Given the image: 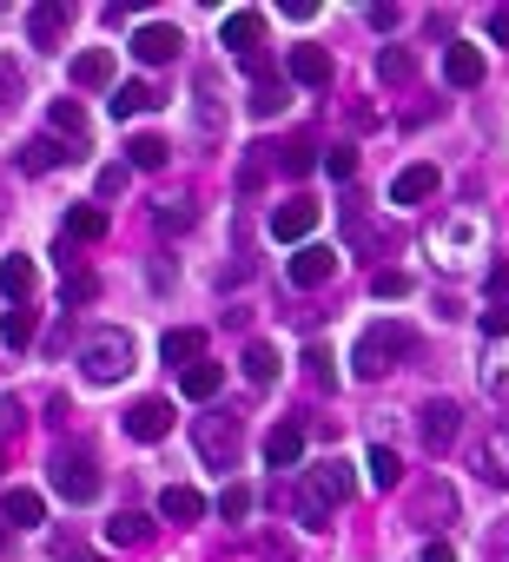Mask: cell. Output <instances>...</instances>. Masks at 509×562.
Masks as SVG:
<instances>
[{"instance_id": "obj_1", "label": "cell", "mask_w": 509, "mask_h": 562, "mask_svg": "<svg viewBox=\"0 0 509 562\" xmlns=\"http://www.w3.org/2000/svg\"><path fill=\"white\" fill-rule=\"evenodd\" d=\"M351 490H358V476H351L345 457L311 463V470H305V490H298V523H305V529H331V510L351 503Z\"/></svg>"}, {"instance_id": "obj_2", "label": "cell", "mask_w": 509, "mask_h": 562, "mask_svg": "<svg viewBox=\"0 0 509 562\" xmlns=\"http://www.w3.org/2000/svg\"><path fill=\"white\" fill-rule=\"evenodd\" d=\"M79 371H87V384H120L133 371V338L126 332H94L79 345Z\"/></svg>"}, {"instance_id": "obj_3", "label": "cell", "mask_w": 509, "mask_h": 562, "mask_svg": "<svg viewBox=\"0 0 509 562\" xmlns=\"http://www.w3.org/2000/svg\"><path fill=\"white\" fill-rule=\"evenodd\" d=\"M404 351H410V332H404V325H371V332L358 338V351H351V371H358L364 384H377Z\"/></svg>"}, {"instance_id": "obj_4", "label": "cell", "mask_w": 509, "mask_h": 562, "mask_svg": "<svg viewBox=\"0 0 509 562\" xmlns=\"http://www.w3.org/2000/svg\"><path fill=\"white\" fill-rule=\"evenodd\" d=\"M219 40L245 60V73L251 79H265L272 66H265V14L259 8H238V14H225V27H219Z\"/></svg>"}, {"instance_id": "obj_5", "label": "cell", "mask_w": 509, "mask_h": 562, "mask_svg": "<svg viewBox=\"0 0 509 562\" xmlns=\"http://www.w3.org/2000/svg\"><path fill=\"white\" fill-rule=\"evenodd\" d=\"M47 476H53V490H60L66 503H94V497H100V463H94L87 450H60V457L47 463Z\"/></svg>"}, {"instance_id": "obj_6", "label": "cell", "mask_w": 509, "mask_h": 562, "mask_svg": "<svg viewBox=\"0 0 509 562\" xmlns=\"http://www.w3.org/2000/svg\"><path fill=\"white\" fill-rule=\"evenodd\" d=\"M417 430H423V450H431V457H444V450L463 437V411L450 404V397H431V404L417 411Z\"/></svg>"}, {"instance_id": "obj_7", "label": "cell", "mask_w": 509, "mask_h": 562, "mask_svg": "<svg viewBox=\"0 0 509 562\" xmlns=\"http://www.w3.org/2000/svg\"><path fill=\"white\" fill-rule=\"evenodd\" d=\"M193 444L212 470H232L238 463V417H199L193 424Z\"/></svg>"}, {"instance_id": "obj_8", "label": "cell", "mask_w": 509, "mask_h": 562, "mask_svg": "<svg viewBox=\"0 0 509 562\" xmlns=\"http://www.w3.org/2000/svg\"><path fill=\"white\" fill-rule=\"evenodd\" d=\"M331 272H337V252H331V246H298V252H291V265H285V278H291L298 291L331 285Z\"/></svg>"}, {"instance_id": "obj_9", "label": "cell", "mask_w": 509, "mask_h": 562, "mask_svg": "<svg viewBox=\"0 0 509 562\" xmlns=\"http://www.w3.org/2000/svg\"><path fill=\"white\" fill-rule=\"evenodd\" d=\"M165 430H173V404H165V397H139V404L126 411V437H139V444H159Z\"/></svg>"}, {"instance_id": "obj_10", "label": "cell", "mask_w": 509, "mask_h": 562, "mask_svg": "<svg viewBox=\"0 0 509 562\" xmlns=\"http://www.w3.org/2000/svg\"><path fill=\"white\" fill-rule=\"evenodd\" d=\"M179 27H165V21H152V27H139L133 34V60H146V66H165V60H179Z\"/></svg>"}, {"instance_id": "obj_11", "label": "cell", "mask_w": 509, "mask_h": 562, "mask_svg": "<svg viewBox=\"0 0 509 562\" xmlns=\"http://www.w3.org/2000/svg\"><path fill=\"white\" fill-rule=\"evenodd\" d=\"M444 79H450V87H483V47H470V40H450L444 47Z\"/></svg>"}, {"instance_id": "obj_12", "label": "cell", "mask_w": 509, "mask_h": 562, "mask_svg": "<svg viewBox=\"0 0 509 562\" xmlns=\"http://www.w3.org/2000/svg\"><path fill=\"white\" fill-rule=\"evenodd\" d=\"M311 225H318V205H311V199H285V205L272 212V238H285V246H305Z\"/></svg>"}, {"instance_id": "obj_13", "label": "cell", "mask_w": 509, "mask_h": 562, "mask_svg": "<svg viewBox=\"0 0 509 562\" xmlns=\"http://www.w3.org/2000/svg\"><path fill=\"white\" fill-rule=\"evenodd\" d=\"M66 21H73V8H60V0H40V8L27 14V40H34V47H60V40H66Z\"/></svg>"}, {"instance_id": "obj_14", "label": "cell", "mask_w": 509, "mask_h": 562, "mask_svg": "<svg viewBox=\"0 0 509 562\" xmlns=\"http://www.w3.org/2000/svg\"><path fill=\"white\" fill-rule=\"evenodd\" d=\"M476 470L489 476V484H502V490H509V417L476 444Z\"/></svg>"}, {"instance_id": "obj_15", "label": "cell", "mask_w": 509, "mask_h": 562, "mask_svg": "<svg viewBox=\"0 0 509 562\" xmlns=\"http://www.w3.org/2000/svg\"><path fill=\"white\" fill-rule=\"evenodd\" d=\"M431 192H437V166H423V159H417V166H404V173L390 179V205H423Z\"/></svg>"}, {"instance_id": "obj_16", "label": "cell", "mask_w": 509, "mask_h": 562, "mask_svg": "<svg viewBox=\"0 0 509 562\" xmlns=\"http://www.w3.org/2000/svg\"><path fill=\"white\" fill-rule=\"evenodd\" d=\"M159 516H165V523H199V516H206V497H199L193 484H165V490H159Z\"/></svg>"}, {"instance_id": "obj_17", "label": "cell", "mask_w": 509, "mask_h": 562, "mask_svg": "<svg viewBox=\"0 0 509 562\" xmlns=\"http://www.w3.org/2000/svg\"><path fill=\"white\" fill-rule=\"evenodd\" d=\"M159 358L179 364V371H193V364L206 358V332H193V325H186V332H165V338H159Z\"/></svg>"}, {"instance_id": "obj_18", "label": "cell", "mask_w": 509, "mask_h": 562, "mask_svg": "<svg viewBox=\"0 0 509 562\" xmlns=\"http://www.w3.org/2000/svg\"><path fill=\"white\" fill-rule=\"evenodd\" d=\"M152 107H159V93L146 87V79H126V87H113V100H107L113 120H139V113H152Z\"/></svg>"}, {"instance_id": "obj_19", "label": "cell", "mask_w": 509, "mask_h": 562, "mask_svg": "<svg viewBox=\"0 0 509 562\" xmlns=\"http://www.w3.org/2000/svg\"><path fill=\"white\" fill-rule=\"evenodd\" d=\"M73 87H87V93L113 87V53H107V47H94V53H79V60H73Z\"/></svg>"}, {"instance_id": "obj_20", "label": "cell", "mask_w": 509, "mask_h": 562, "mask_svg": "<svg viewBox=\"0 0 509 562\" xmlns=\"http://www.w3.org/2000/svg\"><path fill=\"white\" fill-rule=\"evenodd\" d=\"M291 79L298 87H331V53L324 47H291Z\"/></svg>"}, {"instance_id": "obj_21", "label": "cell", "mask_w": 509, "mask_h": 562, "mask_svg": "<svg viewBox=\"0 0 509 562\" xmlns=\"http://www.w3.org/2000/svg\"><path fill=\"white\" fill-rule=\"evenodd\" d=\"M179 384H186V397H193V404H212V397H219V384H225V364L199 358L193 371H179Z\"/></svg>"}, {"instance_id": "obj_22", "label": "cell", "mask_w": 509, "mask_h": 562, "mask_svg": "<svg viewBox=\"0 0 509 562\" xmlns=\"http://www.w3.org/2000/svg\"><path fill=\"white\" fill-rule=\"evenodd\" d=\"M298 457H305V430H298V424H278V430L265 437V463H272V470H291Z\"/></svg>"}, {"instance_id": "obj_23", "label": "cell", "mask_w": 509, "mask_h": 562, "mask_svg": "<svg viewBox=\"0 0 509 562\" xmlns=\"http://www.w3.org/2000/svg\"><path fill=\"white\" fill-rule=\"evenodd\" d=\"M146 536H152V516H146V510H120V516L107 523V542H113V549H139Z\"/></svg>"}, {"instance_id": "obj_24", "label": "cell", "mask_w": 509, "mask_h": 562, "mask_svg": "<svg viewBox=\"0 0 509 562\" xmlns=\"http://www.w3.org/2000/svg\"><path fill=\"white\" fill-rule=\"evenodd\" d=\"M285 100H291L285 79L265 73V79H251V100H245V107H251V120H272V113H285Z\"/></svg>"}, {"instance_id": "obj_25", "label": "cell", "mask_w": 509, "mask_h": 562, "mask_svg": "<svg viewBox=\"0 0 509 562\" xmlns=\"http://www.w3.org/2000/svg\"><path fill=\"white\" fill-rule=\"evenodd\" d=\"M34 278H40V272H34V259H21V252H14V259H0V291H8L14 304H27Z\"/></svg>"}, {"instance_id": "obj_26", "label": "cell", "mask_w": 509, "mask_h": 562, "mask_svg": "<svg viewBox=\"0 0 509 562\" xmlns=\"http://www.w3.org/2000/svg\"><path fill=\"white\" fill-rule=\"evenodd\" d=\"M0 516H8L14 529H34V523L47 516V503H40L34 490H8V497H0Z\"/></svg>"}, {"instance_id": "obj_27", "label": "cell", "mask_w": 509, "mask_h": 562, "mask_svg": "<svg viewBox=\"0 0 509 562\" xmlns=\"http://www.w3.org/2000/svg\"><path fill=\"white\" fill-rule=\"evenodd\" d=\"M60 232H66V238H79V246H94V238H107V212H100V205H73Z\"/></svg>"}, {"instance_id": "obj_28", "label": "cell", "mask_w": 509, "mask_h": 562, "mask_svg": "<svg viewBox=\"0 0 509 562\" xmlns=\"http://www.w3.org/2000/svg\"><path fill=\"white\" fill-rule=\"evenodd\" d=\"M66 159H73V152H66L60 139H27V146H21V166H27V173H53V166H66Z\"/></svg>"}, {"instance_id": "obj_29", "label": "cell", "mask_w": 509, "mask_h": 562, "mask_svg": "<svg viewBox=\"0 0 509 562\" xmlns=\"http://www.w3.org/2000/svg\"><path fill=\"white\" fill-rule=\"evenodd\" d=\"M47 120H53V133H60V139L87 146V113H79V100H53V107H47Z\"/></svg>"}, {"instance_id": "obj_30", "label": "cell", "mask_w": 509, "mask_h": 562, "mask_svg": "<svg viewBox=\"0 0 509 562\" xmlns=\"http://www.w3.org/2000/svg\"><path fill=\"white\" fill-rule=\"evenodd\" d=\"M165 152H173V146H165L159 133H139V139L126 146V166H139V173H159V166H165Z\"/></svg>"}, {"instance_id": "obj_31", "label": "cell", "mask_w": 509, "mask_h": 562, "mask_svg": "<svg viewBox=\"0 0 509 562\" xmlns=\"http://www.w3.org/2000/svg\"><path fill=\"white\" fill-rule=\"evenodd\" d=\"M437 516H457V490L450 484H431V490H423V503H417V523L423 529H437Z\"/></svg>"}, {"instance_id": "obj_32", "label": "cell", "mask_w": 509, "mask_h": 562, "mask_svg": "<svg viewBox=\"0 0 509 562\" xmlns=\"http://www.w3.org/2000/svg\"><path fill=\"white\" fill-rule=\"evenodd\" d=\"M364 470H371V484H377V490H397V484H404V463H397L390 444H377V450L364 457Z\"/></svg>"}, {"instance_id": "obj_33", "label": "cell", "mask_w": 509, "mask_h": 562, "mask_svg": "<svg viewBox=\"0 0 509 562\" xmlns=\"http://www.w3.org/2000/svg\"><path fill=\"white\" fill-rule=\"evenodd\" d=\"M34 332H40V317H34L27 304H14L8 317H0V338H8L14 351H21V345H34Z\"/></svg>"}, {"instance_id": "obj_34", "label": "cell", "mask_w": 509, "mask_h": 562, "mask_svg": "<svg viewBox=\"0 0 509 562\" xmlns=\"http://www.w3.org/2000/svg\"><path fill=\"white\" fill-rule=\"evenodd\" d=\"M417 73V60H410V47H384L377 53V79H384V87H404V79Z\"/></svg>"}, {"instance_id": "obj_35", "label": "cell", "mask_w": 509, "mask_h": 562, "mask_svg": "<svg viewBox=\"0 0 509 562\" xmlns=\"http://www.w3.org/2000/svg\"><path fill=\"white\" fill-rule=\"evenodd\" d=\"M278 166H285L291 179H305V173L318 166V146H311V139H291V146H278Z\"/></svg>"}, {"instance_id": "obj_36", "label": "cell", "mask_w": 509, "mask_h": 562, "mask_svg": "<svg viewBox=\"0 0 509 562\" xmlns=\"http://www.w3.org/2000/svg\"><path fill=\"white\" fill-rule=\"evenodd\" d=\"M245 377L251 384H272L278 377V351L272 345H245Z\"/></svg>"}, {"instance_id": "obj_37", "label": "cell", "mask_w": 509, "mask_h": 562, "mask_svg": "<svg viewBox=\"0 0 509 562\" xmlns=\"http://www.w3.org/2000/svg\"><path fill=\"white\" fill-rule=\"evenodd\" d=\"M219 516H225V523H245V516H251V490H245V484H225Z\"/></svg>"}, {"instance_id": "obj_38", "label": "cell", "mask_w": 509, "mask_h": 562, "mask_svg": "<svg viewBox=\"0 0 509 562\" xmlns=\"http://www.w3.org/2000/svg\"><path fill=\"white\" fill-rule=\"evenodd\" d=\"M193 218H199V212H193V199H165V205H159V232H186Z\"/></svg>"}, {"instance_id": "obj_39", "label": "cell", "mask_w": 509, "mask_h": 562, "mask_svg": "<svg viewBox=\"0 0 509 562\" xmlns=\"http://www.w3.org/2000/svg\"><path fill=\"white\" fill-rule=\"evenodd\" d=\"M94 291H100V278L73 265V272H66V291H60V298H66V304H94Z\"/></svg>"}, {"instance_id": "obj_40", "label": "cell", "mask_w": 509, "mask_h": 562, "mask_svg": "<svg viewBox=\"0 0 509 562\" xmlns=\"http://www.w3.org/2000/svg\"><path fill=\"white\" fill-rule=\"evenodd\" d=\"M483 390L509 404V358H489V364H483Z\"/></svg>"}, {"instance_id": "obj_41", "label": "cell", "mask_w": 509, "mask_h": 562, "mask_svg": "<svg viewBox=\"0 0 509 562\" xmlns=\"http://www.w3.org/2000/svg\"><path fill=\"white\" fill-rule=\"evenodd\" d=\"M324 173H331V179H351V173H358V152H351V146H331V152H324Z\"/></svg>"}, {"instance_id": "obj_42", "label": "cell", "mask_w": 509, "mask_h": 562, "mask_svg": "<svg viewBox=\"0 0 509 562\" xmlns=\"http://www.w3.org/2000/svg\"><path fill=\"white\" fill-rule=\"evenodd\" d=\"M371 291H377V298H410V278H404V272H377Z\"/></svg>"}, {"instance_id": "obj_43", "label": "cell", "mask_w": 509, "mask_h": 562, "mask_svg": "<svg viewBox=\"0 0 509 562\" xmlns=\"http://www.w3.org/2000/svg\"><path fill=\"white\" fill-rule=\"evenodd\" d=\"M305 371H311V384H331V377H337V371H331V351H324V345H311V351H305Z\"/></svg>"}, {"instance_id": "obj_44", "label": "cell", "mask_w": 509, "mask_h": 562, "mask_svg": "<svg viewBox=\"0 0 509 562\" xmlns=\"http://www.w3.org/2000/svg\"><path fill=\"white\" fill-rule=\"evenodd\" d=\"M21 437V397H0V444Z\"/></svg>"}, {"instance_id": "obj_45", "label": "cell", "mask_w": 509, "mask_h": 562, "mask_svg": "<svg viewBox=\"0 0 509 562\" xmlns=\"http://www.w3.org/2000/svg\"><path fill=\"white\" fill-rule=\"evenodd\" d=\"M14 100H21V66L0 60V107H14Z\"/></svg>"}, {"instance_id": "obj_46", "label": "cell", "mask_w": 509, "mask_h": 562, "mask_svg": "<svg viewBox=\"0 0 509 562\" xmlns=\"http://www.w3.org/2000/svg\"><path fill=\"white\" fill-rule=\"evenodd\" d=\"M126 173H133V166H107V173H100V199H120V192H126Z\"/></svg>"}, {"instance_id": "obj_47", "label": "cell", "mask_w": 509, "mask_h": 562, "mask_svg": "<svg viewBox=\"0 0 509 562\" xmlns=\"http://www.w3.org/2000/svg\"><path fill=\"white\" fill-rule=\"evenodd\" d=\"M483 332H489V338H509V304H489V311H483Z\"/></svg>"}, {"instance_id": "obj_48", "label": "cell", "mask_w": 509, "mask_h": 562, "mask_svg": "<svg viewBox=\"0 0 509 562\" xmlns=\"http://www.w3.org/2000/svg\"><path fill=\"white\" fill-rule=\"evenodd\" d=\"M417 562H457V549H450V542H423V555H417Z\"/></svg>"}, {"instance_id": "obj_49", "label": "cell", "mask_w": 509, "mask_h": 562, "mask_svg": "<svg viewBox=\"0 0 509 562\" xmlns=\"http://www.w3.org/2000/svg\"><path fill=\"white\" fill-rule=\"evenodd\" d=\"M364 21H371V27H377V34H390V27H397V8H371V14H364Z\"/></svg>"}, {"instance_id": "obj_50", "label": "cell", "mask_w": 509, "mask_h": 562, "mask_svg": "<svg viewBox=\"0 0 509 562\" xmlns=\"http://www.w3.org/2000/svg\"><path fill=\"white\" fill-rule=\"evenodd\" d=\"M489 40H502V47H509V8H496V14H489Z\"/></svg>"}, {"instance_id": "obj_51", "label": "cell", "mask_w": 509, "mask_h": 562, "mask_svg": "<svg viewBox=\"0 0 509 562\" xmlns=\"http://www.w3.org/2000/svg\"><path fill=\"white\" fill-rule=\"evenodd\" d=\"M66 562H100V555H79V549H73V555H66Z\"/></svg>"}, {"instance_id": "obj_52", "label": "cell", "mask_w": 509, "mask_h": 562, "mask_svg": "<svg viewBox=\"0 0 509 562\" xmlns=\"http://www.w3.org/2000/svg\"><path fill=\"white\" fill-rule=\"evenodd\" d=\"M496 562H509V549H502V555H496Z\"/></svg>"}, {"instance_id": "obj_53", "label": "cell", "mask_w": 509, "mask_h": 562, "mask_svg": "<svg viewBox=\"0 0 509 562\" xmlns=\"http://www.w3.org/2000/svg\"><path fill=\"white\" fill-rule=\"evenodd\" d=\"M0 463H8V457H0Z\"/></svg>"}]
</instances>
